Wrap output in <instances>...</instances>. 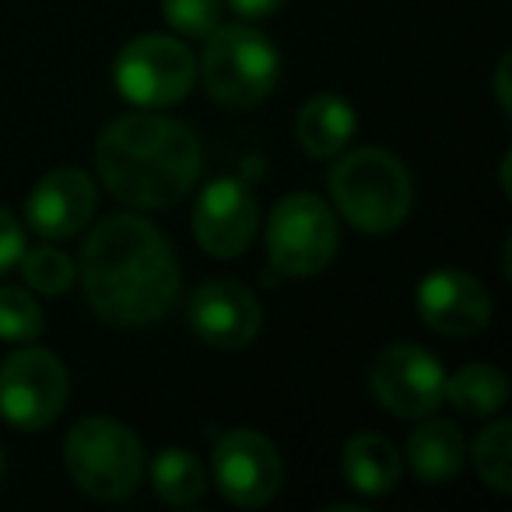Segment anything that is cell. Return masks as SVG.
I'll use <instances>...</instances> for the list:
<instances>
[{
  "label": "cell",
  "mask_w": 512,
  "mask_h": 512,
  "mask_svg": "<svg viewBox=\"0 0 512 512\" xmlns=\"http://www.w3.org/2000/svg\"><path fill=\"white\" fill-rule=\"evenodd\" d=\"M88 306L113 327H148L169 316L179 295V264L169 239L137 214L99 221L81 246Z\"/></svg>",
  "instance_id": "6da1fadb"
},
{
  "label": "cell",
  "mask_w": 512,
  "mask_h": 512,
  "mask_svg": "<svg viewBox=\"0 0 512 512\" xmlns=\"http://www.w3.org/2000/svg\"><path fill=\"white\" fill-rule=\"evenodd\" d=\"M200 165V137L169 116H120L95 144V169L106 190L123 204L148 211L183 200L197 186Z\"/></svg>",
  "instance_id": "7a4b0ae2"
},
{
  "label": "cell",
  "mask_w": 512,
  "mask_h": 512,
  "mask_svg": "<svg viewBox=\"0 0 512 512\" xmlns=\"http://www.w3.org/2000/svg\"><path fill=\"white\" fill-rule=\"evenodd\" d=\"M330 197L358 232L383 235L404 225L414 204L407 165L386 148H358L330 169Z\"/></svg>",
  "instance_id": "3957f363"
},
{
  "label": "cell",
  "mask_w": 512,
  "mask_h": 512,
  "mask_svg": "<svg viewBox=\"0 0 512 512\" xmlns=\"http://www.w3.org/2000/svg\"><path fill=\"white\" fill-rule=\"evenodd\" d=\"M200 74L214 102L228 109H253L278 88L281 60L264 32L249 25H218L204 39Z\"/></svg>",
  "instance_id": "277c9868"
},
{
  "label": "cell",
  "mask_w": 512,
  "mask_h": 512,
  "mask_svg": "<svg viewBox=\"0 0 512 512\" xmlns=\"http://www.w3.org/2000/svg\"><path fill=\"white\" fill-rule=\"evenodd\" d=\"M64 467L85 495L120 502L144 477V449L137 435L116 418H85L67 432Z\"/></svg>",
  "instance_id": "5b68a950"
},
{
  "label": "cell",
  "mask_w": 512,
  "mask_h": 512,
  "mask_svg": "<svg viewBox=\"0 0 512 512\" xmlns=\"http://www.w3.org/2000/svg\"><path fill=\"white\" fill-rule=\"evenodd\" d=\"M113 81L123 99L134 102V106H176V102H183L190 95L193 81H197V57L176 36L148 32V36L130 39L120 50Z\"/></svg>",
  "instance_id": "8992f818"
},
{
  "label": "cell",
  "mask_w": 512,
  "mask_h": 512,
  "mask_svg": "<svg viewBox=\"0 0 512 512\" xmlns=\"http://www.w3.org/2000/svg\"><path fill=\"white\" fill-rule=\"evenodd\" d=\"M337 218L316 193H288L267 221V256L288 278H309L337 256Z\"/></svg>",
  "instance_id": "52a82bcc"
},
{
  "label": "cell",
  "mask_w": 512,
  "mask_h": 512,
  "mask_svg": "<svg viewBox=\"0 0 512 512\" xmlns=\"http://www.w3.org/2000/svg\"><path fill=\"white\" fill-rule=\"evenodd\" d=\"M71 393L67 369L53 351L22 348L0 365V418L18 432H39L60 418Z\"/></svg>",
  "instance_id": "ba28073f"
},
{
  "label": "cell",
  "mask_w": 512,
  "mask_h": 512,
  "mask_svg": "<svg viewBox=\"0 0 512 512\" xmlns=\"http://www.w3.org/2000/svg\"><path fill=\"white\" fill-rule=\"evenodd\" d=\"M211 470L221 498L239 509H260L274 502V495L285 484V463H281L278 446L253 428H228L214 442Z\"/></svg>",
  "instance_id": "9c48e42d"
},
{
  "label": "cell",
  "mask_w": 512,
  "mask_h": 512,
  "mask_svg": "<svg viewBox=\"0 0 512 512\" xmlns=\"http://www.w3.org/2000/svg\"><path fill=\"white\" fill-rule=\"evenodd\" d=\"M369 386L390 414H397V418H425L442 404L446 372H442L439 358L428 355L418 344H386L376 355V362H372Z\"/></svg>",
  "instance_id": "30bf717a"
},
{
  "label": "cell",
  "mask_w": 512,
  "mask_h": 512,
  "mask_svg": "<svg viewBox=\"0 0 512 512\" xmlns=\"http://www.w3.org/2000/svg\"><path fill=\"white\" fill-rule=\"evenodd\" d=\"M260 225V207L242 179H214L193 207V239L204 253L228 260L249 249Z\"/></svg>",
  "instance_id": "8fae6325"
},
{
  "label": "cell",
  "mask_w": 512,
  "mask_h": 512,
  "mask_svg": "<svg viewBox=\"0 0 512 512\" xmlns=\"http://www.w3.org/2000/svg\"><path fill=\"white\" fill-rule=\"evenodd\" d=\"M190 327L204 344L218 351H239L253 344L264 327V309L253 288L232 278H214L193 292L190 299Z\"/></svg>",
  "instance_id": "7c38bea8"
},
{
  "label": "cell",
  "mask_w": 512,
  "mask_h": 512,
  "mask_svg": "<svg viewBox=\"0 0 512 512\" xmlns=\"http://www.w3.org/2000/svg\"><path fill=\"white\" fill-rule=\"evenodd\" d=\"M418 316L446 337H474L491 323V295L467 271H435L418 285Z\"/></svg>",
  "instance_id": "4fadbf2b"
},
{
  "label": "cell",
  "mask_w": 512,
  "mask_h": 512,
  "mask_svg": "<svg viewBox=\"0 0 512 512\" xmlns=\"http://www.w3.org/2000/svg\"><path fill=\"white\" fill-rule=\"evenodd\" d=\"M95 207H99V193L85 169H53L36 183L25 204V218L43 239H71V235L85 232L92 221Z\"/></svg>",
  "instance_id": "5bb4252c"
},
{
  "label": "cell",
  "mask_w": 512,
  "mask_h": 512,
  "mask_svg": "<svg viewBox=\"0 0 512 512\" xmlns=\"http://www.w3.org/2000/svg\"><path fill=\"white\" fill-rule=\"evenodd\" d=\"M344 481L365 498H383L397 488L400 481V453L386 435L358 432L344 442L341 456Z\"/></svg>",
  "instance_id": "9a60e30c"
},
{
  "label": "cell",
  "mask_w": 512,
  "mask_h": 512,
  "mask_svg": "<svg viewBox=\"0 0 512 512\" xmlns=\"http://www.w3.org/2000/svg\"><path fill=\"white\" fill-rule=\"evenodd\" d=\"M295 137L309 158H337L355 137V109L334 92H320L295 116Z\"/></svg>",
  "instance_id": "2e32d148"
},
{
  "label": "cell",
  "mask_w": 512,
  "mask_h": 512,
  "mask_svg": "<svg viewBox=\"0 0 512 512\" xmlns=\"http://www.w3.org/2000/svg\"><path fill=\"white\" fill-rule=\"evenodd\" d=\"M407 460L411 470L418 474V481L425 484H446L460 474L463 460H467V446L463 435L453 421H425L411 432L407 439Z\"/></svg>",
  "instance_id": "e0dca14e"
},
{
  "label": "cell",
  "mask_w": 512,
  "mask_h": 512,
  "mask_svg": "<svg viewBox=\"0 0 512 512\" xmlns=\"http://www.w3.org/2000/svg\"><path fill=\"white\" fill-rule=\"evenodd\" d=\"M442 400H449L467 418H488V414L502 411L505 400H509V379L498 365L470 362L453 379H446Z\"/></svg>",
  "instance_id": "ac0fdd59"
},
{
  "label": "cell",
  "mask_w": 512,
  "mask_h": 512,
  "mask_svg": "<svg viewBox=\"0 0 512 512\" xmlns=\"http://www.w3.org/2000/svg\"><path fill=\"white\" fill-rule=\"evenodd\" d=\"M151 488L169 505H193L204 498L207 474L204 463L190 449L169 446L151 460Z\"/></svg>",
  "instance_id": "d6986e66"
},
{
  "label": "cell",
  "mask_w": 512,
  "mask_h": 512,
  "mask_svg": "<svg viewBox=\"0 0 512 512\" xmlns=\"http://www.w3.org/2000/svg\"><path fill=\"white\" fill-rule=\"evenodd\" d=\"M470 460L474 470L491 491L509 495L512 491V425L509 421H495L488 425L470 446Z\"/></svg>",
  "instance_id": "ffe728a7"
},
{
  "label": "cell",
  "mask_w": 512,
  "mask_h": 512,
  "mask_svg": "<svg viewBox=\"0 0 512 512\" xmlns=\"http://www.w3.org/2000/svg\"><path fill=\"white\" fill-rule=\"evenodd\" d=\"M22 278L36 295H64L74 285V260L64 249L39 246L22 253Z\"/></svg>",
  "instance_id": "44dd1931"
},
{
  "label": "cell",
  "mask_w": 512,
  "mask_h": 512,
  "mask_svg": "<svg viewBox=\"0 0 512 512\" xmlns=\"http://www.w3.org/2000/svg\"><path fill=\"white\" fill-rule=\"evenodd\" d=\"M43 334V309L25 288H0V341L29 344Z\"/></svg>",
  "instance_id": "7402d4cb"
},
{
  "label": "cell",
  "mask_w": 512,
  "mask_h": 512,
  "mask_svg": "<svg viewBox=\"0 0 512 512\" xmlns=\"http://www.w3.org/2000/svg\"><path fill=\"white\" fill-rule=\"evenodd\" d=\"M162 15L179 36L207 39L221 25V0H162Z\"/></svg>",
  "instance_id": "603a6c76"
},
{
  "label": "cell",
  "mask_w": 512,
  "mask_h": 512,
  "mask_svg": "<svg viewBox=\"0 0 512 512\" xmlns=\"http://www.w3.org/2000/svg\"><path fill=\"white\" fill-rule=\"evenodd\" d=\"M25 253V232L11 211L0 207V274H8L11 267L22 260Z\"/></svg>",
  "instance_id": "cb8c5ba5"
},
{
  "label": "cell",
  "mask_w": 512,
  "mask_h": 512,
  "mask_svg": "<svg viewBox=\"0 0 512 512\" xmlns=\"http://www.w3.org/2000/svg\"><path fill=\"white\" fill-rule=\"evenodd\" d=\"M221 4H228L242 18H267L285 8V0H221Z\"/></svg>",
  "instance_id": "d4e9b609"
},
{
  "label": "cell",
  "mask_w": 512,
  "mask_h": 512,
  "mask_svg": "<svg viewBox=\"0 0 512 512\" xmlns=\"http://www.w3.org/2000/svg\"><path fill=\"white\" fill-rule=\"evenodd\" d=\"M505 71H509V57H502L498 60V78H495V88H498V106L509 113V81H505Z\"/></svg>",
  "instance_id": "484cf974"
},
{
  "label": "cell",
  "mask_w": 512,
  "mask_h": 512,
  "mask_svg": "<svg viewBox=\"0 0 512 512\" xmlns=\"http://www.w3.org/2000/svg\"><path fill=\"white\" fill-rule=\"evenodd\" d=\"M0 474H4V449H0Z\"/></svg>",
  "instance_id": "4316f807"
}]
</instances>
